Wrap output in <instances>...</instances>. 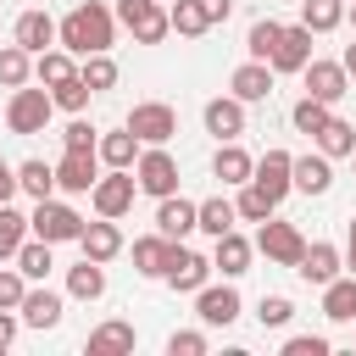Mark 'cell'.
Here are the masks:
<instances>
[{"instance_id":"cell-1","label":"cell","mask_w":356,"mask_h":356,"mask_svg":"<svg viewBox=\"0 0 356 356\" xmlns=\"http://www.w3.org/2000/svg\"><path fill=\"white\" fill-rule=\"evenodd\" d=\"M111 39H117V17H111V6H100V0L72 6V11L56 22V44H61V50H72V56L111 50Z\"/></svg>"},{"instance_id":"cell-2","label":"cell","mask_w":356,"mask_h":356,"mask_svg":"<svg viewBox=\"0 0 356 356\" xmlns=\"http://www.w3.org/2000/svg\"><path fill=\"white\" fill-rule=\"evenodd\" d=\"M28 234L33 239H50V245H78V234H83V217L67 206V200H33V217H28Z\"/></svg>"},{"instance_id":"cell-3","label":"cell","mask_w":356,"mask_h":356,"mask_svg":"<svg viewBox=\"0 0 356 356\" xmlns=\"http://www.w3.org/2000/svg\"><path fill=\"white\" fill-rule=\"evenodd\" d=\"M50 117H56L50 89H28V83L11 89V100H6V128H11V134H44Z\"/></svg>"},{"instance_id":"cell-4","label":"cell","mask_w":356,"mask_h":356,"mask_svg":"<svg viewBox=\"0 0 356 356\" xmlns=\"http://www.w3.org/2000/svg\"><path fill=\"white\" fill-rule=\"evenodd\" d=\"M139 44H161L172 28H167V6L161 0H117V11H111Z\"/></svg>"},{"instance_id":"cell-5","label":"cell","mask_w":356,"mask_h":356,"mask_svg":"<svg viewBox=\"0 0 356 356\" xmlns=\"http://www.w3.org/2000/svg\"><path fill=\"white\" fill-rule=\"evenodd\" d=\"M139 145H167L172 134H178V111L167 106V100H139L134 111H128V122H122Z\"/></svg>"},{"instance_id":"cell-6","label":"cell","mask_w":356,"mask_h":356,"mask_svg":"<svg viewBox=\"0 0 356 356\" xmlns=\"http://www.w3.org/2000/svg\"><path fill=\"white\" fill-rule=\"evenodd\" d=\"M134 184L145 195H172L178 189V161L167 156V145H139V161H134Z\"/></svg>"},{"instance_id":"cell-7","label":"cell","mask_w":356,"mask_h":356,"mask_svg":"<svg viewBox=\"0 0 356 356\" xmlns=\"http://www.w3.org/2000/svg\"><path fill=\"white\" fill-rule=\"evenodd\" d=\"M134 195H139V184H134V167H111V172H100V178H95V189H89V200H95V217H128Z\"/></svg>"},{"instance_id":"cell-8","label":"cell","mask_w":356,"mask_h":356,"mask_svg":"<svg viewBox=\"0 0 356 356\" xmlns=\"http://www.w3.org/2000/svg\"><path fill=\"white\" fill-rule=\"evenodd\" d=\"M256 250H261L273 267H295V261H300V250H306V239H300V228H295V222L267 217V222L256 228Z\"/></svg>"},{"instance_id":"cell-9","label":"cell","mask_w":356,"mask_h":356,"mask_svg":"<svg viewBox=\"0 0 356 356\" xmlns=\"http://www.w3.org/2000/svg\"><path fill=\"white\" fill-rule=\"evenodd\" d=\"M161 278L172 284V289H184V295H195L206 278H211V261L200 256V250H189L184 239H172L167 245V267H161Z\"/></svg>"},{"instance_id":"cell-10","label":"cell","mask_w":356,"mask_h":356,"mask_svg":"<svg viewBox=\"0 0 356 356\" xmlns=\"http://www.w3.org/2000/svg\"><path fill=\"white\" fill-rule=\"evenodd\" d=\"M95 178H100V156L95 150H61V161H56V189L61 195H89Z\"/></svg>"},{"instance_id":"cell-11","label":"cell","mask_w":356,"mask_h":356,"mask_svg":"<svg viewBox=\"0 0 356 356\" xmlns=\"http://www.w3.org/2000/svg\"><path fill=\"white\" fill-rule=\"evenodd\" d=\"M195 317H200L206 328H228V323L239 317V289H234V284H200V289H195Z\"/></svg>"},{"instance_id":"cell-12","label":"cell","mask_w":356,"mask_h":356,"mask_svg":"<svg viewBox=\"0 0 356 356\" xmlns=\"http://www.w3.org/2000/svg\"><path fill=\"white\" fill-rule=\"evenodd\" d=\"M306 61H312V28H306V22H289V28L278 33L267 67H273V72H300Z\"/></svg>"},{"instance_id":"cell-13","label":"cell","mask_w":356,"mask_h":356,"mask_svg":"<svg viewBox=\"0 0 356 356\" xmlns=\"http://www.w3.org/2000/svg\"><path fill=\"white\" fill-rule=\"evenodd\" d=\"M289 184L300 195H328L334 189V161L323 150H306V156H289Z\"/></svg>"},{"instance_id":"cell-14","label":"cell","mask_w":356,"mask_h":356,"mask_svg":"<svg viewBox=\"0 0 356 356\" xmlns=\"http://www.w3.org/2000/svg\"><path fill=\"white\" fill-rule=\"evenodd\" d=\"M300 78H306V95H312V100H328V106H334V100L345 95V83H350V72H345L339 61H317V56L300 67Z\"/></svg>"},{"instance_id":"cell-15","label":"cell","mask_w":356,"mask_h":356,"mask_svg":"<svg viewBox=\"0 0 356 356\" xmlns=\"http://www.w3.org/2000/svg\"><path fill=\"white\" fill-rule=\"evenodd\" d=\"M339 267H345V256H339V245H328V239H317V245H306L300 250V261H295V273L306 278V284H328V278H339Z\"/></svg>"},{"instance_id":"cell-16","label":"cell","mask_w":356,"mask_h":356,"mask_svg":"<svg viewBox=\"0 0 356 356\" xmlns=\"http://www.w3.org/2000/svg\"><path fill=\"white\" fill-rule=\"evenodd\" d=\"M273 67L267 61H245V67H234V78H228V89H234V100H245V106H256V100H267L273 95Z\"/></svg>"},{"instance_id":"cell-17","label":"cell","mask_w":356,"mask_h":356,"mask_svg":"<svg viewBox=\"0 0 356 356\" xmlns=\"http://www.w3.org/2000/svg\"><path fill=\"white\" fill-rule=\"evenodd\" d=\"M206 134H217V139H239L245 134V100H234V95H217V100H206Z\"/></svg>"},{"instance_id":"cell-18","label":"cell","mask_w":356,"mask_h":356,"mask_svg":"<svg viewBox=\"0 0 356 356\" xmlns=\"http://www.w3.org/2000/svg\"><path fill=\"white\" fill-rule=\"evenodd\" d=\"M78 250H83L89 261H111V256L122 250V228H117V217L83 222V234H78Z\"/></svg>"},{"instance_id":"cell-19","label":"cell","mask_w":356,"mask_h":356,"mask_svg":"<svg viewBox=\"0 0 356 356\" xmlns=\"http://www.w3.org/2000/svg\"><path fill=\"white\" fill-rule=\"evenodd\" d=\"M250 256H256V245H250L239 228H228V234H217L211 267H222V278H239V273H250Z\"/></svg>"},{"instance_id":"cell-20","label":"cell","mask_w":356,"mask_h":356,"mask_svg":"<svg viewBox=\"0 0 356 356\" xmlns=\"http://www.w3.org/2000/svg\"><path fill=\"white\" fill-rule=\"evenodd\" d=\"M61 312H67V300H61L56 289H44V284H39V289H28V295H22V306H17V317H22L28 328H56V323H61Z\"/></svg>"},{"instance_id":"cell-21","label":"cell","mask_w":356,"mask_h":356,"mask_svg":"<svg viewBox=\"0 0 356 356\" xmlns=\"http://www.w3.org/2000/svg\"><path fill=\"white\" fill-rule=\"evenodd\" d=\"M11 44H22L28 56L50 50V44H56V22H50V11H22L17 28H11Z\"/></svg>"},{"instance_id":"cell-22","label":"cell","mask_w":356,"mask_h":356,"mask_svg":"<svg viewBox=\"0 0 356 356\" xmlns=\"http://www.w3.org/2000/svg\"><path fill=\"white\" fill-rule=\"evenodd\" d=\"M250 167H256V156L250 150H239V139H222L217 145V156H211V178H222V184H250Z\"/></svg>"},{"instance_id":"cell-23","label":"cell","mask_w":356,"mask_h":356,"mask_svg":"<svg viewBox=\"0 0 356 356\" xmlns=\"http://www.w3.org/2000/svg\"><path fill=\"white\" fill-rule=\"evenodd\" d=\"M250 184H256V189H267L273 200H284V195L295 189V184H289V150H267V156L250 167Z\"/></svg>"},{"instance_id":"cell-24","label":"cell","mask_w":356,"mask_h":356,"mask_svg":"<svg viewBox=\"0 0 356 356\" xmlns=\"http://www.w3.org/2000/svg\"><path fill=\"white\" fill-rule=\"evenodd\" d=\"M156 234H167V239L195 234V200H184L178 189H172V195H161V206H156Z\"/></svg>"},{"instance_id":"cell-25","label":"cell","mask_w":356,"mask_h":356,"mask_svg":"<svg viewBox=\"0 0 356 356\" xmlns=\"http://www.w3.org/2000/svg\"><path fill=\"white\" fill-rule=\"evenodd\" d=\"M323 317L328 323H356V273H339L323 284Z\"/></svg>"},{"instance_id":"cell-26","label":"cell","mask_w":356,"mask_h":356,"mask_svg":"<svg viewBox=\"0 0 356 356\" xmlns=\"http://www.w3.org/2000/svg\"><path fill=\"white\" fill-rule=\"evenodd\" d=\"M139 345V334H134V323H122V317H111V323H100L95 334H89V356H122V350H134Z\"/></svg>"},{"instance_id":"cell-27","label":"cell","mask_w":356,"mask_h":356,"mask_svg":"<svg viewBox=\"0 0 356 356\" xmlns=\"http://www.w3.org/2000/svg\"><path fill=\"white\" fill-rule=\"evenodd\" d=\"M11 261H17V273H22L28 284H44V278H50V267H56V256H50V239H22Z\"/></svg>"},{"instance_id":"cell-28","label":"cell","mask_w":356,"mask_h":356,"mask_svg":"<svg viewBox=\"0 0 356 356\" xmlns=\"http://www.w3.org/2000/svg\"><path fill=\"white\" fill-rule=\"evenodd\" d=\"M67 295L72 300H100L106 295V261H78V267H67Z\"/></svg>"},{"instance_id":"cell-29","label":"cell","mask_w":356,"mask_h":356,"mask_svg":"<svg viewBox=\"0 0 356 356\" xmlns=\"http://www.w3.org/2000/svg\"><path fill=\"white\" fill-rule=\"evenodd\" d=\"M234 222H239L234 200H222V195H211V200H195V228H200V234H211V239H217V234H228Z\"/></svg>"},{"instance_id":"cell-30","label":"cell","mask_w":356,"mask_h":356,"mask_svg":"<svg viewBox=\"0 0 356 356\" xmlns=\"http://www.w3.org/2000/svg\"><path fill=\"white\" fill-rule=\"evenodd\" d=\"M78 72V56L72 50H61V44H50V50H39L33 56V78L50 89V83H61V78H72Z\"/></svg>"},{"instance_id":"cell-31","label":"cell","mask_w":356,"mask_h":356,"mask_svg":"<svg viewBox=\"0 0 356 356\" xmlns=\"http://www.w3.org/2000/svg\"><path fill=\"white\" fill-rule=\"evenodd\" d=\"M312 139H317V150H323L328 161H339V156H350V150H356V128H350L345 117H328Z\"/></svg>"},{"instance_id":"cell-32","label":"cell","mask_w":356,"mask_h":356,"mask_svg":"<svg viewBox=\"0 0 356 356\" xmlns=\"http://www.w3.org/2000/svg\"><path fill=\"white\" fill-rule=\"evenodd\" d=\"M95 156H100L106 167H134V161H139V139H134L128 128H117V134H100V139H95Z\"/></svg>"},{"instance_id":"cell-33","label":"cell","mask_w":356,"mask_h":356,"mask_svg":"<svg viewBox=\"0 0 356 356\" xmlns=\"http://www.w3.org/2000/svg\"><path fill=\"white\" fill-rule=\"evenodd\" d=\"M17 189L33 195V200H50V195H56V161H39V156L22 161V167H17Z\"/></svg>"},{"instance_id":"cell-34","label":"cell","mask_w":356,"mask_h":356,"mask_svg":"<svg viewBox=\"0 0 356 356\" xmlns=\"http://www.w3.org/2000/svg\"><path fill=\"white\" fill-rule=\"evenodd\" d=\"M167 234H145V239H134V273L139 278H161V267H167Z\"/></svg>"},{"instance_id":"cell-35","label":"cell","mask_w":356,"mask_h":356,"mask_svg":"<svg viewBox=\"0 0 356 356\" xmlns=\"http://www.w3.org/2000/svg\"><path fill=\"white\" fill-rule=\"evenodd\" d=\"M89 95H95V89H89L78 72L61 78V83H50V100H56V111H67V117H83V111H89Z\"/></svg>"},{"instance_id":"cell-36","label":"cell","mask_w":356,"mask_h":356,"mask_svg":"<svg viewBox=\"0 0 356 356\" xmlns=\"http://www.w3.org/2000/svg\"><path fill=\"white\" fill-rule=\"evenodd\" d=\"M33 78V56L22 44H0V89H22Z\"/></svg>"},{"instance_id":"cell-37","label":"cell","mask_w":356,"mask_h":356,"mask_svg":"<svg viewBox=\"0 0 356 356\" xmlns=\"http://www.w3.org/2000/svg\"><path fill=\"white\" fill-rule=\"evenodd\" d=\"M300 22L312 33H334L345 22V0H300Z\"/></svg>"},{"instance_id":"cell-38","label":"cell","mask_w":356,"mask_h":356,"mask_svg":"<svg viewBox=\"0 0 356 356\" xmlns=\"http://www.w3.org/2000/svg\"><path fill=\"white\" fill-rule=\"evenodd\" d=\"M234 211H239L245 222H267V217L278 211V200H273L267 189H256V184H239V195H234Z\"/></svg>"},{"instance_id":"cell-39","label":"cell","mask_w":356,"mask_h":356,"mask_svg":"<svg viewBox=\"0 0 356 356\" xmlns=\"http://www.w3.org/2000/svg\"><path fill=\"white\" fill-rule=\"evenodd\" d=\"M167 28H172V33H184V39H200L211 22L200 17V6H195V0H167Z\"/></svg>"},{"instance_id":"cell-40","label":"cell","mask_w":356,"mask_h":356,"mask_svg":"<svg viewBox=\"0 0 356 356\" xmlns=\"http://www.w3.org/2000/svg\"><path fill=\"white\" fill-rule=\"evenodd\" d=\"M278 33H284V22H278V17H256V22H250V33H245L250 61H267V56H273V44H278Z\"/></svg>"},{"instance_id":"cell-41","label":"cell","mask_w":356,"mask_h":356,"mask_svg":"<svg viewBox=\"0 0 356 356\" xmlns=\"http://www.w3.org/2000/svg\"><path fill=\"white\" fill-rule=\"evenodd\" d=\"M78 78H83V83L100 95V89H111V83H117V61H111L106 50H95V56H78Z\"/></svg>"},{"instance_id":"cell-42","label":"cell","mask_w":356,"mask_h":356,"mask_svg":"<svg viewBox=\"0 0 356 356\" xmlns=\"http://www.w3.org/2000/svg\"><path fill=\"white\" fill-rule=\"evenodd\" d=\"M328 117H334V106H328V100H312V95H300V100H295V111H289L295 134H306V139H312V134H317Z\"/></svg>"},{"instance_id":"cell-43","label":"cell","mask_w":356,"mask_h":356,"mask_svg":"<svg viewBox=\"0 0 356 356\" xmlns=\"http://www.w3.org/2000/svg\"><path fill=\"white\" fill-rule=\"evenodd\" d=\"M22 239H28V217H22V211L6 200V206H0V261H11Z\"/></svg>"},{"instance_id":"cell-44","label":"cell","mask_w":356,"mask_h":356,"mask_svg":"<svg viewBox=\"0 0 356 356\" xmlns=\"http://www.w3.org/2000/svg\"><path fill=\"white\" fill-rule=\"evenodd\" d=\"M289 317H295V300L289 295H261V306H256V323L261 328H284Z\"/></svg>"},{"instance_id":"cell-45","label":"cell","mask_w":356,"mask_h":356,"mask_svg":"<svg viewBox=\"0 0 356 356\" xmlns=\"http://www.w3.org/2000/svg\"><path fill=\"white\" fill-rule=\"evenodd\" d=\"M22 295H28V278H22L17 267H0V306H6V312H17V306H22Z\"/></svg>"},{"instance_id":"cell-46","label":"cell","mask_w":356,"mask_h":356,"mask_svg":"<svg viewBox=\"0 0 356 356\" xmlns=\"http://www.w3.org/2000/svg\"><path fill=\"white\" fill-rule=\"evenodd\" d=\"M95 139H100V134H95L83 117H72V122L61 128V150H95Z\"/></svg>"},{"instance_id":"cell-47","label":"cell","mask_w":356,"mask_h":356,"mask_svg":"<svg viewBox=\"0 0 356 356\" xmlns=\"http://www.w3.org/2000/svg\"><path fill=\"white\" fill-rule=\"evenodd\" d=\"M167 356H206V334L200 328H178L167 339Z\"/></svg>"},{"instance_id":"cell-48","label":"cell","mask_w":356,"mask_h":356,"mask_svg":"<svg viewBox=\"0 0 356 356\" xmlns=\"http://www.w3.org/2000/svg\"><path fill=\"white\" fill-rule=\"evenodd\" d=\"M284 356H328V339L323 334H289L284 339Z\"/></svg>"},{"instance_id":"cell-49","label":"cell","mask_w":356,"mask_h":356,"mask_svg":"<svg viewBox=\"0 0 356 356\" xmlns=\"http://www.w3.org/2000/svg\"><path fill=\"white\" fill-rule=\"evenodd\" d=\"M195 6H200V17H206L211 28H217V22H228V11H234V0H195Z\"/></svg>"},{"instance_id":"cell-50","label":"cell","mask_w":356,"mask_h":356,"mask_svg":"<svg viewBox=\"0 0 356 356\" xmlns=\"http://www.w3.org/2000/svg\"><path fill=\"white\" fill-rule=\"evenodd\" d=\"M11 195H17V167H11L6 156H0V206H6Z\"/></svg>"},{"instance_id":"cell-51","label":"cell","mask_w":356,"mask_h":356,"mask_svg":"<svg viewBox=\"0 0 356 356\" xmlns=\"http://www.w3.org/2000/svg\"><path fill=\"white\" fill-rule=\"evenodd\" d=\"M11 339H17V312L0 306V350H11Z\"/></svg>"},{"instance_id":"cell-52","label":"cell","mask_w":356,"mask_h":356,"mask_svg":"<svg viewBox=\"0 0 356 356\" xmlns=\"http://www.w3.org/2000/svg\"><path fill=\"white\" fill-rule=\"evenodd\" d=\"M339 67H345V72L356 78V44H345V56H339Z\"/></svg>"},{"instance_id":"cell-53","label":"cell","mask_w":356,"mask_h":356,"mask_svg":"<svg viewBox=\"0 0 356 356\" xmlns=\"http://www.w3.org/2000/svg\"><path fill=\"white\" fill-rule=\"evenodd\" d=\"M345 267H350V273H356V239H350V250H345Z\"/></svg>"},{"instance_id":"cell-54","label":"cell","mask_w":356,"mask_h":356,"mask_svg":"<svg viewBox=\"0 0 356 356\" xmlns=\"http://www.w3.org/2000/svg\"><path fill=\"white\" fill-rule=\"evenodd\" d=\"M345 22H350V28H356V0H345Z\"/></svg>"},{"instance_id":"cell-55","label":"cell","mask_w":356,"mask_h":356,"mask_svg":"<svg viewBox=\"0 0 356 356\" xmlns=\"http://www.w3.org/2000/svg\"><path fill=\"white\" fill-rule=\"evenodd\" d=\"M350 239H356V217H350Z\"/></svg>"},{"instance_id":"cell-56","label":"cell","mask_w":356,"mask_h":356,"mask_svg":"<svg viewBox=\"0 0 356 356\" xmlns=\"http://www.w3.org/2000/svg\"><path fill=\"white\" fill-rule=\"evenodd\" d=\"M350 161H356V150H350Z\"/></svg>"},{"instance_id":"cell-57","label":"cell","mask_w":356,"mask_h":356,"mask_svg":"<svg viewBox=\"0 0 356 356\" xmlns=\"http://www.w3.org/2000/svg\"><path fill=\"white\" fill-rule=\"evenodd\" d=\"M161 6H167V0H161Z\"/></svg>"},{"instance_id":"cell-58","label":"cell","mask_w":356,"mask_h":356,"mask_svg":"<svg viewBox=\"0 0 356 356\" xmlns=\"http://www.w3.org/2000/svg\"><path fill=\"white\" fill-rule=\"evenodd\" d=\"M0 6H6V0H0Z\"/></svg>"}]
</instances>
